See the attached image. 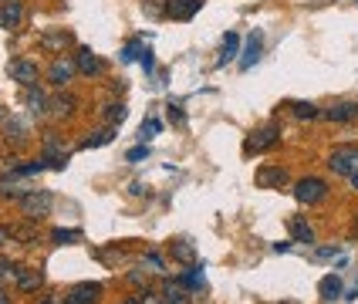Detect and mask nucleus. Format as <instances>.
Listing matches in <instances>:
<instances>
[{"label":"nucleus","instance_id":"1","mask_svg":"<svg viewBox=\"0 0 358 304\" xmlns=\"http://www.w3.org/2000/svg\"><path fill=\"white\" fill-rule=\"evenodd\" d=\"M51 206H55V196L48 189H27L20 196V210H24L27 220H44L51 213Z\"/></svg>","mask_w":358,"mask_h":304},{"label":"nucleus","instance_id":"2","mask_svg":"<svg viewBox=\"0 0 358 304\" xmlns=\"http://www.w3.org/2000/svg\"><path fill=\"white\" fill-rule=\"evenodd\" d=\"M328 166L335 176H355L358 173V145H338L331 156H328Z\"/></svg>","mask_w":358,"mask_h":304},{"label":"nucleus","instance_id":"3","mask_svg":"<svg viewBox=\"0 0 358 304\" xmlns=\"http://www.w3.org/2000/svg\"><path fill=\"white\" fill-rule=\"evenodd\" d=\"M328 196V182L318 180V176H308V180H298L294 186V200L298 203H308V206H315Z\"/></svg>","mask_w":358,"mask_h":304},{"label":"nucleus","instance_id":"4","mask_svg":"<svg viewBox=\"0 0 358 304\" xmlns=\"http://www.w3.org/2000/svg\"><path fill=\"white\" fill-rule=\"evenodd\" d=\"M280 139V129L278 125H264V129H257L250 139L243 142V152L247 156H257V152H267V149H274Z\"/></svg>","mask_w":358,"mask_h":304},{"label":"nucleus","instance_id":"5","mask_svg":"<svg viewBox=\"0 0 358 304\" xmlns=\"http://www.w3.org/2000/svg\"><path fill=\"white\" fill-rule=\"evenodd\" d=\"M10 78L17 81L20 88H34L38 85V64L34 61H24V58L10 61Z\"/></svg>","mask_w":358,"mask_h":304},{"label":"nucleus","instance_id":"6","mask_svg":"<svg viewBox=\"0 0 358 304\" xmlns=\"http://www.w3.org/2000/svg\"><path fill=\"white\" fill-rule=\"evenodd\" d=\"M284 182H287V169H284V166H260L257 169L260 189H280Z\"/></svg>","mask_w":358,"mask_h":304},{"label":"nucleus","instance_id":"7","mask_svg":"<svg viewBox=\"0 0 358 304\" xmlns=\"http://www.w3.org/2000/svg\"><path fill=\"white\" fill-rule=\"evenodd\" d=\"M75 68H78L81 75H101L105 71V64H101V58L92 51V48H78V55H75Z\"/></svg>","mask_w":358,"mask_h":304},{"label":"nucleus","instance_id":"8","mask_svg":"<svg viewBox=\"0 0 358 304\" xmlns=\"http://www.w3.org/2000/svg\"><path fill=\"white\" fill-rule=\"evenodd\" d=\"M20 20H24V3L20 0H3L0 3V27L14 31V27H20Z\"/></svg>","mask_w":358,"mask_h":304},{"label":"nucleus","instance_id":"9","mask_svg":"<svg viewBox=\"0 0 358 304\" xmlns=\"http://www.w3.org/2000/svg\"><path fill=\"white\" fill-rule=\"evenodd\" d=\"M24 105H27V112H31V115H38V119H41V115H48L51 99H48L38 85H34V88H24Z\"/></svg>","mask_w":358,"mask_h":304},{"label":"nucleus","instance_id":"10","mask_svg":"<svg viewBox=\"0 0 358 304\" xmlns=\"http://www.w3.org/2000/svg\"><path fill=\"white\" fill-rule=\"evenodd\" d=\"M75 61H68V58H58L55 64H51V71H48V78H51V85H58V88H64L68 81L75 78Z\"/></svg>","mask_w":358,"mask_h":304},{"label":"nucleus","instance_id":"11","mask_svg":"<svg viewBox=\"0 0 358 304\" xmlns=\"http://www.w3.org/2000/svg\"><path fill=\"white\" fill-rule=\"evenodd\" d=\"M41 159H44V162H51L55 169H64V166H68V152H64V149L58 145V139H55V132H51V136L44 139V152H41Z\"/></svg>","mask_w":358,"mask_h":304},{"label":"nucleus","instance_id":"12","mask_svg":"<svg viewBox=\"0 0 358 304\" xmlns=\"http://www.w3.org/2000/svg\"><path fill=\"white\" fill-rule=\"evenodd\" d=\"M321 115L328 122H355L358 119V101H338V105L324 108Z\"/></svg>","mask_w":358,"mask_h":304},{"label":"nucleus","instance_id":"13","mask_svg":"<svg viewBox=\"0 0 358 304\" xmlns=\"http://www.w3.org/2000/svg\"><path fill=\"white\" fill-rule=\"evenodd\" d=\"M99 284H78V287L68 291V304H99Z\"/></svg>","mask_w":358,"mask_h":304},{"label":"nucleus","instance_id":"14","mask_svg":"<svg viewBox=\"0 0 358 304\" xmlns=\"http://www.w3.org/2000/svg\"><path fill=\"white\" fill-rule=\"evenodd\" d=\"M38 44L44 48V51H64L68 44H71V34L61 27V31H48V34H41Z\"/></svg>","mask_w":358,"mask_h":304},{"label":"nucleus","instance_id":"15","mask_svg":"<svg viewBox=\"0 0 358 304\" xmlns=\"http://www.w3.org/2000/svg\"><path fill=\"white\" fill-rule=\"evenodd\" d=\"M196 10H199V0H169L166 3V14L176 20H189Z\"/></svg>","mask_w":358,"mask_h":304},{"label":"nucleus","instance_id":"16","mask_svg":"<svg viewBox=\"0 0 358 304\" xmlns=\"http://www.w3.org/2000/svg\"><path fill=\"white\" fill-rule=\"evenodd\" d=\"M44 277H41V270H27V267H20V277H17V291L24 294H31V291H38Z\"/></svg>","mask_w":358,"mask_h":304},{"label":"nucleus","instance_id":"17","mask_svg":"<svg viewBox=\"0 0 358 304\" xmlns=\"http://www.w3.org/2000/svg\"><path fill=\"white\" fill-rule=\"evenodd\" d=\"M260 48H264V38H260V34H250V38H247V51H243V58H240V68H243V71L260 58Z\"/></svg>","mask_w":358,"mask_h":304},{"label":"nucleus","instance_id":"18","mask_svg":"<svg viewBox=\"0 0 358 304\" xmlns=\"http://www.w3.org/2000/svg\"><path fill=\"white\" fill-rule=\"evenodd\" d=\"M3 136H7V142L20 145V142L27 139V122H24V119H7V125H3Z\"/></svg>","mask_w":358,"mask_h":304},{"label":"nucleus","instance_id":"19","mask_svg":"<svg viewBox=\"0 0 358 304\" xmlns=\"http://www.w3.org/2000/svg\"><path fill=\"white\" fill-rule=\"evenodd\" d=\"M162 301L166 304H193L189 301V291L182 287V284H166V291H162Z\"/></svg>","mask_w":358,"mask_h":304},{"label":"nucleus","instance_id":"20","mask_svg":"<svg viewBox=\"0 0 358 304\" xmlns=\"http://www.w3.org/2000/svg\"><path fill=\"white\" fill-rule=\"evenodd\" d=\"M291 237H294L298 243H315V230L308 226V220L294 217V220H291Z\"/></svg>","mask_w":358,"mask_h":304},{"label":"nucleus","instance_id":"21","mask_svg":"<svg viewBox=\"0 0 358 304\" xmlns=\"http://www.w3.org/2000/svg\"><path fill=\"white\" fill-rule=\"evenodd\" d=\"M75 108H78V99H75V95H55V99H51V112H55V115H71Z\"/></svg>","mask_w":358,"mask_h":304},{"label":"nucleus","instance_id":"22","mask_svg":"<svg viewBox=\"0 0 358 304\" xmlns=\"http://www.w3.org/2000/svg\"><path fill=\"white\" fill-rule=\"evenodd\" d=\"M318 294L324 298V301H335V298H341V281L335 277V274H328V277L318 284Z\"/></svg>","mask_w":358,"mask_h":304},{"label":"nucleus","instance_id":"23","mask_svg":"<svg viewBox=\"0 0 358 304\" xmlns=\"http://www.w3.org/2000/svg\"><path fill=\"white\" fill-rule=\"evenodd\" d=\"M169 254H173V261H179V263H193V257H196V250H193L186 240L169 243Z\"/></svg>","mask_w":358,"mask_h":304},{"label":"nucleus","instance_id":"24","mask_svg":"<svg viewBox=\"0 0 358 304\" xmlns=\"http://www.w3.org/2000/svg\"><path fill=\"white\" fill-rule=\"evenodd\" d=\"M112 139H115V125H108V129L95 132L92 139H85V142H81V149H99V145H108Z\"/></svg>","mask_w":358,"mask_h":304},{"label":"nucleus","instance_id":"25","mask_svg":"<svg viewBox=\"0 0 358 304\" xmlns=\"http://www.w3.org/2000/svg\"><path fill=\"white\" fill-rule=\"evenodd\" d=\"M291 108H294V119H301V122H311V119H318L321 115V108L318 105H311V101H294Z\"/></svg>","mask_w":358,"mask_h":304},{"label":"nucleus","instance_id":"26","mask_svg":"<svg viewBox=\"0 0 358 304\" xmlns=\"http://www.w3.org/2000/svg\"><path fill=\"white\" fill-rule=\"evenodd\" d=\"M237 48H240V38L237 34H227V38H223V48H220V64L237 58Z\"/></svg>","mask_w":358,"mask_h":304},{"label":"nucleus","instance_id":"27","mask_svg":"<svg viewBox=\"0 0 358 304\" xmlns=\"http://www.w3.org/2000/svg\"><path fill=\"white\" fill-rule=\"evenodd\" d=\"M7 237H17V240H24V243H38V230H34V226H10Z\"/></svg>","mask_w":358,"mask_h":304},{"label":"nucleus","instance_id":"28","mask_svg":"<svg viewBox=\"0 0 358 304\" xmlns=\"http://www.w3.org/2000/svg\"><path fill=\"white\" fill-rule=\"evenodd\" d=\"M20 277V267H14L10 261H0V284L3 281H17Z\"/></svg>","mask_w":358,"mask_h":304},{"label":"nucleus","instance_id":"29","mask_svg":"<svg viewBox=\"0 0 358 304\" xmlns=\"http://www.w3.org/2000/svg\"><path fill=\"white\" fill-rule=\"evenodd\" d=\"M51 240L55 243H78L81 233L78 230H55V233H51Z\"/></svg>","mask_w":358,"mask_h":304},{"label":"nucleus","instance_id":"30","mask_svg":"<svg viewBox=\"0 0 358 304\" xmlns=\"http://www.w3.org/2000/svg\"><path fill=\"white\" fill-rule=\"evenodd\" d=\"M105 119H108V125H119L125 119V105H105Z\"/></svg>","mask_w":358,"mask_h":304},{"label":"nucleus","instance_id":"31","mask_svg":"<svg viewBox=\"0 0 358 304\" xmlns=\"http://www.w3.org/2000/svg\"><path fill=\"white\" fill-rule=\"evenodd\" d=\"M159 129H162V122H159V119H145V122H142V142L152 139V136H156Z\"/></svg>","mask_w":358,"mask_h":304},{"label":"nucleus","instance_id":"32","mask_svg":"<svg viewBox=\"0 0 358 304\" xmlns=\"http://www.w3.org/2000/svg\"><path fill=\"white\" fill-rule=\"evenodd\" d=\"M142 267H152V274H162V257H156V254H145V257H142Z\"/></svg>","mask_w":358,"mask_h":304},{"label":"nucleus","instance_id":"33","mask_svg":"<svg viewBox=\"0 0 358 304\" xmlns=\"http://www.w3.org/2000/svg\"><path fill=\"white\" fill-rule=\"evenodd\" d=\"M338 254H341L338 247H318V250H315L318 261H331V257H338Z\"/></svg>","mask_w":358,"mask_h":304},{"label":"nucleus","instance_id":"34","mask_svg":"<svg viewBox=\"0 0 358 304\" xmlns=\"http://www.w3.org/2000/svg\"><path fill=\"white\" fill-rule=\"evenodd\" d=\"M129 162H139V159H149V145H136L129 156H125Z\"/></svg>","mask_w":358,"mask_h":304},{"label":"nucleus","instance_id":"35","mask_svg":"<svg viewBox=\"0 0 358 304\" xmlns=\"http://www.w3.org/2000/svg\"><path fill=\"white\" fill-rule=\"evenodd\" d=\"M142 304H166L162 301V294H156V291H145V294H139Z\"/></svg>","mask_w":358,"mask_h":304},{"label":"nucleus","instance_id":"36","mask_svg":"<svg viewBox=\"0 0 358 304\" xmlns=\"http://www.w3.org/2000/svg\"><path fill=\"white\" fill-rule=\"evenodd\" d=\"M41 304H68V294H48L41 298Z\"/></svg>","mask_w":358,"mask_h":304},{"label":"nucleus","instance_id":"37","mask_svg":"<svg viewBox=\"0 0 358 304\" xmlns=\"http://www.w3.org/2000/svg\"><path fill=\"white\" fill-rule=\"evenodd\" d=\"M142 68H145V71H152V51H149V48L142 51Z\"/></svg>","mask_w":358,"mask_h":304},{"label":"nucleus","instance_id":"38","mask_svg":"<svg viewBox=\"0 0 358 304\" xmlns=\"http://www.w3.org/2000/svg\"><path fill=\"white\" fill-rule=\"evenodd\" d=\"M169 122H182V112H179V105H169Z\"/></svg>","mask_w":358,"mask_h":304},{"label":"nucleus","instance_id":"39","mask_svg":"<svg viewBox=\"0 0 358 304\" xmlns=\"http://www.w3.org/2000/svg\"><path fill=\"white\" fill-rule=\"evenodd\" d=\"M136 51H139V44H129V48H125V55H122V58H125V61H132V58H136Z\"/></svg>","mask_w":358,"mask_h":304},{"label":"nucleus","instance_id":"40","mask_svg":"<svg viewBox=\"0 0 358 304\" xmlns=\"http://www.w3.org/2000/svg\"><path fill=\"white\" fill-rule=\"evenodd\" d=\"M0 304H10V294H7V291H0Z\"/></svg>","mask_w":358,"mask_h":304},{"label":"nucleus","instance_id":"41","mask_svg":"<svg viewBox=\"0 0 358 304\" xmlns=\"http://www.w3.org/2000/svg\"><path fill=\"white\" fill-rule=\"evenodd\" d=\"M125 304H142V298H139V294H136V298H129V301H125Z\"/></svg>","mask_w":358,"mask_h":304},{"label":"nucleus","instance_id":"42","mask_svg":"<svg viewBox=\"0 0 358 304\" xmlns=\"http://www.w3.org/2000/svg\"><path fill=\"white\" fill-rule=\"evenodd\" d=\"M352 186H355V189H358V173H355V176H352Z\"/></svg>","mask_w":358,"mask_h":304},{"label":"nucleus","instance_id":"43","mask_svg":"<svg viewBox=\"0 0 358 304\" xmlns=\"http://www.w3.org/2000/svg\"><path fill=\"white\" fill-rule=\"evenodd\" d=\"M0 119H7V112H3V108H0Z\"/></svg>","mask_w":358,"mask_h":304},{"label":"nucleus","instance_id":"44","mask_svg":"<svg viewBox=\"0 0 358 304\" xmlns=\"http://www.w3.org/2000/svg\"><path fill=\"white\" fill-rule=\"evenodd\" d=\"M355 237H358V217H355Z\"/></svg>","mask_w":358,"mask_h":304},{"label":"nucleus","instance_id":"45","mask_svg":"<svg viewBox=\"0 0 358 304\" xmlns=\"http://www.w3.org/2000/svg\"><path fill=\"white\" fill-rule=\"evenodd\" d=\"M0 237H7V230H0Z\"/></svg>","mask_w":358,"mask_h":304},{"label":"nucleus","instance_id":"46","mask_svg":"<svg viewBox=\"0 0 358 304\" xmlns=\"http://www.w3.org/2000/svg\"><path fill=\"white\" fill-rule=\"evenodd\" d=\"M287 304H291V301H287Z\"/></svg>","mask_w":358,"mask_h":304}]
</instances>
